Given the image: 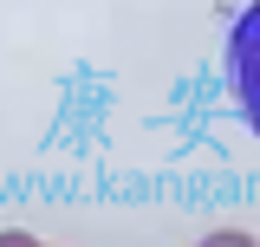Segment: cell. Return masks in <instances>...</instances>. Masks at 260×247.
Here are the masks:
<instances>
[{"mask_svg": "<svg viewBox=\"0 0 260 247\" xmlns=\"http://www.w3.org/2000/svg\"><path fill=\"white\" fill-rule=\"evenodd\" d=\"M228 91H234V111L247 117V130L260 137V0L228 33Z\"/></svg>", "mask_w": 260, "mask_h": 247, "instance_id": "obj_1", "label": "cell"}]
</instances>
